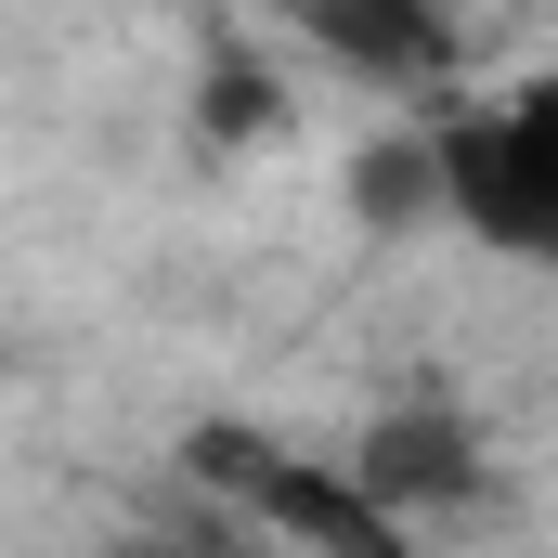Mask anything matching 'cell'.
Masks as SVG:
<instances>
[{"label":"cell","mask_w":558,"mask_h":558,"mask_svg":"<svg viewBox=\"0 0 558 558\" xmlns=\"http://www.w3.org/2000/svg\"><path fill=\"white\" fill-rule=\"evenodd\" d=\"M195 481L247 494L286 546H312V558H416V533H403V520H377V507L351 494V468L274 454V441H247V428H208V441H195Z\"/></svg>","instance_id":"obj_2"},{"label":"cell","mask_w":558,"mask_h":558,"mask_svg":"<svg viewBox=\"0 0 558 558\" xmlns=\"http://www.w3.org/2000/svg\"><path fill=\"white\" fill-rule=\"evenodd\" d=\"M312 52L364 65L377 92H428V78L454 65L441 13H416V0H312ZM428 105H441V92H428Z\"/></svg>","instance_id":"obj_4"},{"label":"cell","mask_w":558,"mask_h":558,"mask_svg":"<svg viewBox=\"0 0 558 558\" xmlns=\"http://www.w3.org/2000/svg\"><path fill=\"white\" fill-rule=\"evenodd\" d=\"M351 494L416 533V520H441V507L481 494V428L454 416V403H390V416L364 428V454H351Z\"/></svg>","instance_id":"obj_3"},{"label":"cell","mask_w":558,"mask_h":558,"mask_svg":"<svg viewBox=\"0 0 558 558\" xmlns=\"http://www.w3.org/2000/svg\"><path fill=\"white\" fill-rule=\"evenodd\" d=\"M416 131L441 169V221L520 274H558V65L494 78V92H441Z\"/></svg>","instance_id":"obj_1"}]
</instances>
